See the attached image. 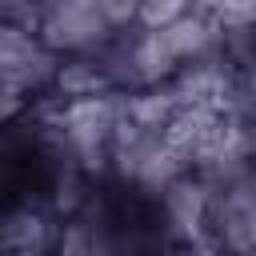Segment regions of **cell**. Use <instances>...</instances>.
Instances as JSON below:
<instances>
[{
	"label": "cell",
	"mask_w": 256,
	"mask_h": 256,
	"mask_svg": "<svg viewBox=\"0 0 256 256\" xmlns=\"http://www.w3.org/2000/svg\"><path fill=\"white\" fill-rule=\"evenodd\" d=\"M36 32L60 60H72L108 48L124 28L116 24L108 0H40Z\"/></svg>",
	"instance_id": "6da1fadb"
},
{
	"label": "cell",
	"mask_w": 256,
	"mask_h": 256,
	"mask_svg": "<svg viewBox=\"0 0 256 256\" xmlns=\"http://www.w3.org/2000/svg\"><path fill=\"white\" fill-rule=\"evenodd\" d=\"M60 72V56L44 44L36 24L0 16V76L24 96V100H48L52 80Z\"/></svg>",
	"instance_id": "7a4b0ae2"
},
{
	"label": "cell",
	"mask_w": 256,
	"mask_h": 256,
	"mask_svg": "<svg viewBox=\"0 0 256 256\" xmlns=\"http://www.w3.org/2000/svg\"><path fill=\"white\" fill-rule=\"evenodd\" d=\"M252 28H256V0H252Z\"/></svg>",
	"instance_id": "3957f363"
}]
</instances>
